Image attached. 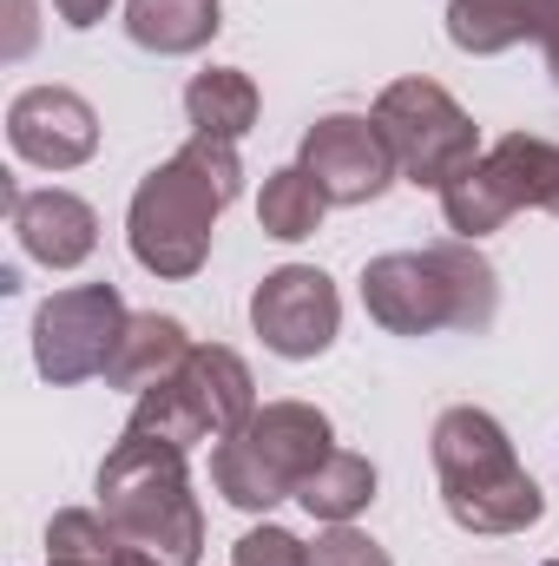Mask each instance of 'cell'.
I'll use <instances>...</instances> for the list:
<instances>
[{"mask_svg":"<svg viewBox=\"0 0 559 566\" xmlns=\"http://www.w3.org/2000/svg\"><path fill=\"white\" fill-rule=\"evenodd\" d=\"M244 191V165L231 139H191L178 145L139 191H133V258L151 277H191L211 251V224L218 211Z\"/></svg>","mask_w":559,"mask_h":566,"instance_id":"1","label":"cell"},{"mask_svg":"<svg viewBox=\"0 0 559 566\" xmlns=\"http://www.w3.org/2000/svg\"><path fill=\"white\" fill-rule=\"evenodd\" d=\"M99 514L119 527L126 547H139L158 566H198L204 547V521L191 501V474H184V448L126 428V441L106 454L99 468Z\"/></svg>","mask_w":559,"mask_h":566,"instance_id":"2","label":"cell"},{"mask_svg":"<svg viewBox=\"0 0 559 566\" xmlns=\"http://www.w3.org/2000/svg\"><path fill=\"white\" fill-rule=\"evenodd\" d=\"M362 303L389 336H428V329H487L500 310L494 264L474 244H428V251H389L362 271Z\"/></svg>","mask_w":559,"mask_h":566,"instance_id":"3","label":"cell"},{"mask_svg":"<svg viewBox=\"0 0 559 566\" xmlns=\"http://www.w3.org/2000/svg\"><path fill=\"white\" fill-rule=\"evenodd\" d=\"M434 468H441L447 521L467 534H527L547 514V494L514 461L507 428L487 409H447L434 422Z\"/></svg>","mask_w":559,"mask_h":566,"instance_id":"4","label":"cell"},{"mask_svg":"<svg viewBox=\"0 0 559 566\" xmlns=\"http://www.w3.org/2000/svg\"><path fill=\"white\" fill-rule=\"evenodd\" d=\"M329 461V416L309 402H271L231 441L211 448V481L231 507H277L283 494H303V481Z\"/></svg>","mask_w":559,"mask_h":566,"instance_id":"5","label":"cell"},{"mask_svg":"<svg viewBox=\"0 0 559 566\" xmlns=\"http://www.w3.org/2000/svg\"><path fill=\"white\" fill-rule=\"evenodd\" d=\"M369 119L382 126V139L395 151V171L409 185H434L441 191L467 158H481L474 119L434 80H395V86H382V99H376Z\"/></svg>","mask_w":559,"mask_h":566,"instance_id":"6","label":"cell"},{"mask_svg":"<svg viewBox=\"0 0 559 566\" xmlns=\"http://www.w3.org/2000/svg\"><path fill=\"white\" fill-rule=\"evenodd\" d=\"M133 310L113 283H80V290H53L33 316V363L46 382H86L113 369V349L126 336Z\"/></svg>","mask_w":559,"mask_h":566,"instance_id":"7","label":"cell"},{"mask_svg":"<svg viewBox=\"0 0 559 566\" xmlns=\"http://www.w3.org/2000/svg\"><path fill=\"white\" fill-rule=\"evenodd\" d=\"M251 323H257V336H264L277 356L309 363V356H323V349L336 343L342 296H336V283L323 277L316 264H283V271H271V277L257 283Z\"/></svg>","mask_w":559,"mask_h":566,"instance_id":"8","label":"cell"},{"mask_svg":"<svg viewBox=\"0 0 559 566\" xmlns=\"http://www.w3.org/2000/svg\"><path fill=\"white\" fill-rule=\"evenodd\" d=\"M303 171L323 185L329 205H369V198H382L395 185V151H389L376 119L329 113L303 139Z\"/></svg>","mask_w":559,"mask_h":566,"instance_id":"9","label":"cell"},{"mask_svg":"<svg viewBox=\"0 0 559 566\" xmlns=\"http://www.w3.org/2000/svg\"><path fill=\"white\" fill-rule=\"evenodd\" d=\"M7 145L27 165H40V171H73V165L93 158L99 119H93V106L73 86H27L7 106Z\"/></svg>","mask_w":559,"mask_h":566,"instance_id":"10","label":"cell"},{"mask_svg":"<svg viewBox=\"0 0 559 566\" xmlns=\"http://www.w3.org/2000/svg\"><path fill=\"white\" fill-rule=\"evenodd\" d=\"M7 211H13V238L27 244V258H40L46 271H73L93 258L99 244V218L86 198L46 185V191H7Z\"/></svg>","mask_w":559,"mask_h":566,"instance_id":"11","label":"cell"},{"mask_svg":"<svg viewBox=\"0 0 559 566\" xmlns=\"http://www.w3.org/2000/svg\"><path fill=\"white\" fill-rule=\"evenodd\" d=\"M184 382H191L198 402H204L211 441H231L238 428L257 416V382H251L244 356L224 349V343H191V356H184Z\"/></svg>","mask_w":559,"mask_h":566,"instance_id":"12","label":"cell"},{"mask_svg":"<svg viewBox=\"0 0 559 566\" xmlns=\"http://www.w3.org/2000/svg\"><path fill=\"white\" fill-rule=\"evenodd\" d=\"M184 356H191V336H184V323H171V316H158V310H145L126 323V336H119V349H113V369H106V382L113 389H158L165 376H178L184 369Z\"/></svg>","mask_w":559,"mask_h":566,"instance_id":"13","label":"cell"},{"mask_svg":"<svg viewBox=\"0 0 559 566\" xmlns=\"http://www.w3.org/2000/svg\"><path fill=\"white\" fill-rule=\"evenodd\" d=\"M553 20V0H447V40L461 53H507L520 40H540Z\"/></svg>","mask_w":559,"mask_h":566,"instance_id":"14","label":"cell"},{"mask_svg":"<svg viewBox=\"0 0 559 566\" xmlns=\"http://www.w3.org/2000/svg\"><path fill=\"white\" fill-rule=\"evenodd\" d=\"M224 27L218 0H126V33L145 53H198Z\"/></svg>","mask_w":559,"mask_h":566,"instance_id":"15","label":"cell"},{"mask_svg":"<svg viewBox=\"0 0 559 566\" xmlns=\"http://www.w3.org/2000/svg\"><path fill=\"white\" fill-rule=\"evenodd\" d=\"M441 211H447V231H461V244H474V238L500 231L520 205H514V191L500 185V171H494L487 151H481V158H467V165L441 185Z\"/></svg>","mask_w":559,"mask_h":566,"instance_id":"16","label":"cell"},{"mask_svg":"<svg viewBox=\"0 0 559 566\" xmlns=\"http://www.w3.org/2000/svg\"><path fill=\"white\" fill-rule=\"evenodd\" d=\"M184 113H191V126H198L204 139L238 145L257 126V86H251V73H238V66H211V73H198V80L184 86Z\"/></svg>","mask_w":559,"mask_h":566,"instance_id":"17","label":"cell"},{"mask_svg":"<svg viewBox=\"0 0 559 566\" xmlns=\"http://www.w3.org/2000/svg\"><path fill=\"white\" fill-rule=\"evenodd\" d=\"M487 165L500 171L514 205H540L559 218V145L534 139V133H507V139L487 145Z\"/></svg>","mask_w":559,"mask_h":566,"instance_id":"18","label":"cell"},{"mask_svg":"<svg viewBox=\"0 0 559 566\" xmlns=\"http://www.w3.org/2000/svg\"><path fill=\"white\" fill-rule=\"evenodd\" d=\"M316 521H329V527H342V521H356L369 501H376V468L362 461V454H349V448H329V461L303 481V494H296Z\"/></svg>","mask_w":559,"mask_h":566,"instance_id":"19","label":"cell"},{"mask_svg":"<svg viewBox=\"0 0 559 566\" xmlns=\"http://www.w3.org/2000/svg\"><path fill=\"white\" fill-rule=\"evenodd\" d=\"M126 428H139V434H158V441H171V448H198V441H211L204 402H198V389L184 382V369H178V376H165L158 389H145Z\"/></svg>","mask_w":559,"mask_h":566,"instance_id":"20","label":"cell"},{"mask_svg":"<svg viewBox=\"0 0 559 566\" xmlns=\"http://www.w3.org/2000/svg\"><path fill=\"white\" fill-rule=\"evenodd\" d=\"M323 211H329V198H323V185L303 171V165H283L264 178V198H257V218H264V231L283 238V244H296V238H309L316 224H323Z\"/></svg>","mask_w":559,"mask_h":566,"instance_id":"21","label":"cell"},{"mask_svg":"<svg viewBox=\"0 0 559 566\" xmlns=\"http://www.w3.org/2000/svg\"><path fill=\"white\" fill-rule=\"evenodd\" d=\"M119 547H126L119 527L86 507H66L46 527V566H119Z\"/></svg>","mask_w":559,"mask_h":566,"instance_id":"22","label":"cell"},{"mask_svg":"<svg viewBox=\"0 0 559 566\" xmlns=\"http://www.w3.org/2000/svg\"><path fill=\"white\" fill-rule=\"evenodd\" d=\"M309 566H389V554H382L369 534H356V527L342 521V527H329V534L309 547Z\"/></svg>","mask_w":559,"mask_h":566,"instance_id":"23","label":"cell"},{"mask_svg":"<svg viewBox=\"0 0 559 566\" xmlns=\"http://www.w3.org/2000/svg\"><path fill=\"white\" fill-rule=\"evenodd\" d=\"M238 566H309V547L283 527H251L238 541Z\"/></svg>","mask_w":559,"mask_h":566,"instance_id":"24","label":"cell"},{"mask_svg":"<svg viewBox=\"0 0 559 566\" xmlns=\"http://www.w3.org/2000/svg\"><path fill=\"white\" fill-rule=\"evenodd\" d=\"M106 7H113V0H53V13H60L66 27H99Z\"/></svg>","mask_w":559,"mask_h":566,"instance_id":"25","label":"cell"},{"mask_svg":"<svg viewBox=\"0 0 559 566\" xmlns=\"http://www.w3.org/2000/svg\"><path fill=\"white\" fill-rule=\"evenodd\" d=\"M540 46H547V73H553V86H559V0H553V20H547Z\"/></svg>","mask_w":559,"mask_h":566,"instance_id":"26","label":"cell"},{"mask_svg":"<svg viewBox=\"0 0 559 566\" xmlns=\"http://www.w3.org/2000/svg\"><path fill=\"white\" fill-rule=\"evenodd\" d=\"M547 566H559V560H547Z\"/></svg>","mask_w":559,"mask_h":566,"instance_id":"27","label":"cell"}]
</instances>
